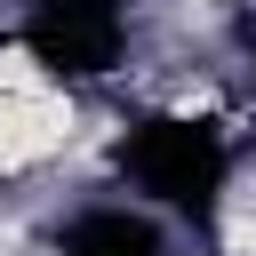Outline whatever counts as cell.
<instances>
[{
  "instance_id": "cell-1",
  "label": "cell",
  "mask_w": 256,
  "mask_h": 256,
  "mask_svg": "<svg viewBox=\"0 0 256 256\" xmlns=\"http://www.w3.org/2000/svg\"><path fill=\"white\" fill-rule=\"evenodd\" d=\"M216 256H256V176L216 200Z\"/></svg>"
}]
</instances>
